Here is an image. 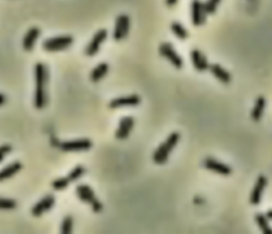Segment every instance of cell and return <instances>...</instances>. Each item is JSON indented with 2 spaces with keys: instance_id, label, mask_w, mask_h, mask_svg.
Segmentation results:
<instances>
[{
  "instance_id": "obj_1",
  "label": "cell",
  "mask_w": 272,
  "mask_h": 234,
  "mask_svg": "<svg viewBox=\"0 0 272 234\" xmlns=\"http://www.w3.org/2000/svg\"><path fill=\"white\" fill-rule=\"evenodd\" d=\"M48 79V70L43 63H37L35 65V97L34 106L37 110L45 108L47 96L45 85Z\"/></svg>"
},
{
  "instance_id": "obj_2",
  "label": "cell",
  "mask_w": 272,
  "mask_h": 234,
  "mask_svg": "<svg viewBox=\"0 0 272 234\" xmlns=\"http://www.w3.org/2000/svg\"><path fill=\"white\" fill-rule=\"evenodd\" d=\"M181 135L178 132H172L167 140L158 146V148L153 153V162L157 165L165 164L168 158H169L170 152L173 150V148L177 146V144L180 141Z\"/></svg>"
},
{
  "instance_id": "obj_3",
  "label": "cell",
  "mask_w": 272,
  "mask_h": 234,
  "mask_svg": "<svg viewBox=\"0 0 272 234\" xmlns=\"http://www.w3.org/2000/svg\"><path fill=\"white\" fill-rule=\"evenodd\" d=\"M77 195L79 197V199L83 201L85 204H89L92 206L93 211L95 213H99L103 210V205L101 204V201L96 197L95 193L93 191V189L89 185L85 184H80L76 189Z\"/></svg>"
},
{
  "instance_id": "obj_4",
  "label": "cell",
  "mask_w": 272,
  "mask_h": 234,
  "mask_svg": "<svg viewBox=\"0 0 272 234\" xmlns=\"http://www.w3.org/2000/svg\"><path fill=\"white\" fill-rule=\"evenodd\" d=\"M74 37L70 35H62L57 37H51L45 39L43 42V49L48 52H55L67 49L69 46L73 45Z\"/></svg>"
},
{
  "instance_id": "obj_5",
  "label": "cell",
  "mask_w": 272,
  "mask_h": 234,
  "mask_svg": "<svg viewBox=\"0 0 272 234\" xmlns=\"http://www.w3.org/2000/svg\"><path fill=\"white\" fill-rule=\"evenodd\" d=\"M159 54L164 56L165 59L169 61L175 68H182L183 67V60L179 53L174 50V48L170 43H163L158 48Z\"/></svg>"
},
{
  "instance_id": "obj_6",
  "label": "cell",
  "mask_w": 272,
  "mask_h": 234,
  "mask_svg": "<svg viewBox=\"0 0 272 234\" xmlns=\"http://www.w3.org/2000/svg\"><path fill=\"white\" fill-rule=\"evenodd\" d=\"M129 29H130V18L129 16L126 14L119 15L116 23H115V28L113 32V37L115 41H122V39L126 38L128 33H129Z\"/></svg>"
},
{
  "instance_id": "obj_7",
  "label": "cell",
  "mask_w": 272,
  "mask_h": 234,
  "mask_svg": "<svg viewBox=\"0 0 272 234\" xmlns=\"http://www.w3.org/2000/svg\"><path fill=\"white\" fill-rule=\"evenodd\" d=\"M59 147L62 151H66V152L86 151V150H90L93 147V143L89 139H81V140L61 143L59 145Z\"/></svg>"
},
{
  "instance_id": "obj_8",
  "label": "cell",
  "mask_w": 272,
  "mask_h": 234,
  "mask_svg": "<svg viewBox=\"0 0 272 234\" xmlns=\"http://www.w3.org/2000/svg\"><path fill=\"white\" fill-rule=\"evenodd\" d=\"M206 12L204 9V3L200 0L191 1V22L196 27L203 25L206 19Z\"/></svg>"
},
{
  "instance_id": "obj_9",
  "label": "cell",
  "mask_w": 272,
  "mask_h": 234,
  "mask_svg": "<svg viewBox=\"0 0 272 234\" xmlns=\"http://www.w3.org/2000/svg\"><path fill=\"white\" fill-rule=\"evenodd\" d=\"M108 37V31L106 29H100L98 32H96L92 42L86 46L85 53L89 56H94L100 50L101 44L106 41Z\"/></svg>"
},
{
  "instance_id": "obj_10",
  "label": "cell",
  "mask_w": 272,
  "mask_h": 234,
  "mask_svg": "<svg viewBox=\"0 0 272 234\" xmlns=\"http://www.w3.org/2000/svg\"><path fill=\"white\" fill-rule=\"evenodd\" d=\"M141 99L138 95H130L126 97H118L112 100L109 104L111 109H119L124 107H136L140 103Z\"/></svg>"
},
{
  "instance_id": "obj_11",
  "label": "cell",
  "mask_w": 272,
  "mask_h": 234,
  "mask_svg": "<svg viewBox=\"0 0 272 234\" xmlns=\"http://www.w3.org/2000/svg\"><path fill=\"white\" fill-rule=\"evenodd\" d=\"M135 120L131 116H126L123 117L119 122V127L116 130L115 136L118 140H126L129 138V135L132 131V129L134 127Z\"/></svg>"
},
{
  "instance_id": "obj_12",
  "label": "cell",
  "mask_w": 272,
  "mask_h": 234,
  "mask_svg": "<svg viewBox=\"0 0 272 234\" xmlns=\"http://www.w3.org/2000/svg\"><path fill=\"white\" fill-rule=\"evenodd\" d=\"M55 204V199L52 195H47L45 196L41 201H38L37 204H35L31 210V213L35 217L42 216L45 212L49 211V210L54 206Z\"/></svg>"
},
{
  "instance_id": "obj_13",
  "label": "cell",
  "mask_w": 272,
  "mask_h": 234,
  "mask_svg": "<svg viewBox=\"0 0 272 234\" xmlns=\"http://www.w3.org/2000/svg\"><path fill=\"white\" fill-rule=\"evenodd\" d=\"M267 183H268V180H267L266 177L264 175H261L258 178L257 182H255L253 191L251 193V197H250L251 205H253V206L260 205L263 192H264V190H265Z\"/></svg>"
},
{
  "instance_id": "obj_14",
  "label": "cell",
  "mask_w": 272,
  "mask_h": 234,
  "mask_svg": "<svg viewBox=\"0 0 272 234\" xmlns=\"http://www.w3.org/2000/svg\"><path fill=\"white\" fill-rule=\"evenodd\" d=\"M203 165L206 169H209V171L215 172V173H217L222 176H229L232 174V168L229 165H227L225 163H221V162H219V161L212 159V158L206 159L204 161Z\"/></svg>"
},
{
  "instance_id": "obj_15",
  "label": "cell",
  "mask_w": 272,
  "mask_h": 234,
  "mask_svg": "<svg viewBox=\"0 0 272 234\" xmlns=\"http://www.w3.org/2000/svg\"><path fill=\"white\" fill-rule=\"evenodd\" d=\"M41 35V29L37 27H32L28 30L25 37L22 41V48L26 51H32L34 48V45L37 41V38Z\"/></svg>"
},
{
  "instance_id": "obj_16",
  "label": "cell",
  "mask_w": 272,
  "mask_h": 234,
  "mask_svg": "<svg viewBox=\"0 0 272 234\" xmlns=\"http://www.w3.org/2000/svg\"><path fill=\"white\" fill-rule=\"evenodd\" d=\"M190 59H191V62H193L194 67L198 71H205L206 69L210 68V64L209 62H207L206 56L198 49L191 50Z\"/></svg>"
},
{
  "instance_id": "obj_17",
  "label": "cell",
  "mask_w": 272,
  "mask_h": 234,
  "mask_svg": "<svg viewBox=\"0 0 272 234\" xmlns=\"http://www.w3.org/2000/svg\"><path fill=\"white\" fill-rule=\"evenodd\" d=\"M210 71L212 74L217 78L220 82L222 83H230L232 80V76L230 72L223 68L222 66H220L219 64H213V65H210Z\"/></svg>"
},
{
  "instance_id": "obj_18",
  "label": "cell",
  "mask_w": 272,
  "mask_h": 234,
  "mask_svg": "<svg viewBox=\"0 0 272 234\" xmlns=\"http://www.w3.org/2000/svg\"><path fill=\"white\" fill-rule=\"evenodd\" d=\"M266 108V98L264 96H260L259 98L255 101L254 108L251 112V118L253 122L258 123L261 120L263 114H264V110Z\"/></svg>"
},
{
  "instance_id": "obj_19",
  "label": "cell",
  "mask_w": 272,
  "mask_h": 234,
  "mask_svg": "<svg viewBox=\"0 0 272 234\" xmlns=\"http://www.w3.org/2000/svg\"><path fill=\"white\" fill-rule=\"evenodd\" d=\"M22 165L19 162H13L10 165H7L6 167L2 168L1 171H0V182L4 181L6 179L11 178L14 175L17 174L20 169H21Z\"/></svg>"
},
{
  "instance_id": "obj_20",
  "label": "cell",
  "mask_w": 272,
  "mask_h": 234,
  "mask_svg": "<svg viewBox=\"0 0 272 234\" xmlns=\"http://www.w3.org/2000/svg\"><path fill=\"white\" fill-rule=\"evenodd\" d=\"M108 71H109V64L102 62L92 70L91 80L93 82H98L108 74Z\"/></svg>"
},
{
  "instance_id": "obj_21",
  "label": "cell",
  "mask_w": 272,
  "mask_h": 234,
  "mask_svg": "<svg viewBox=\"0 0 272 234\" xmlns=\"http://www.w3.org/2000/svg\"><path fill=\"white\" fill-rule=\"evenodd\" d=\"M255 221H257V224L264 234H272V228L269 226L268 217L266 215L259 213L255 215Z\"/></svg>"
},
{
  "instance_id": "obj_22",
  "label": "cell",
  "mask_w": 272,
  "mask_h": 234,
  "mask_svg": "<svg viewBox=\"0 0 272 234\" xmlns=\"http://www.w3.org/2000/svg\"><path fill=\"white\" fill-rule=\"evenodd\" d=\"M171 31H172V33L179 39H186L188 37L187 30L184 28L181 23H179L177 21L171 23Z\"/></svg>"
},
{
  "instance_id": "obj_23",
  "label": "cell",
  "mask_w": 272,
  "mask_h": 234,
  "mask_svg": "<svg viewBox=\"0 0 272 234\" xmlns=\"http://www.w3.org/2000/svg\"><path fill=\"white\" fill-rule=\"evenodd\" d=\"M74 228V219L73 216H66L65 219L63 220L61 225V232L64 234H69L73 231Z\"/></svg>"
},
{
  "instance_id": "obj_24",
  "label": "cell",
  "mask_w": 272,
  "mask_h": 234,
  "mask_svg": "<svg viewBox=\"0 0 272 234\" xmlns=\"http://www.w3.org/2000/svg\"><path fill=\"white\" fill-rule=\"evenodd\" d=\"M85 172H86V169H85L84 166H82V165H78V166H76V167L73 169V171H71V172L69 173L68 178H69L70 181H76V180H78L79 178H81V177L85 174Z\"/></svg>"
},
{
  "instance_id": "obj_25",
  "label": "cell",
  "mask_w": 272,
  "mask_h": 234,
  "mask_svg": "<svg viewBox=\"0 0 272 234\" xmlns=\"http://www.w3.org/2000/svg\"><path fill=\"white\" fill-rule=\"evenodd\" d=\"M70 182L71 181L69 180L68 177H65V178H59L57 180H54L51 185L55 191H62V190H65Z\"/></svg>"
},
{
  "instance_id": "obj_26",
  "label": "cell",
  "mask_w": 272,
  "mask_h": 234,
  "mask_svg": "<svg viewBox=\"0 0 272 234\" xmlns=\"http://www.w3.org/2000/svg\"><path fill=\"white\" fill-rule=\"evenodd\" d=\"M16 208H17L16 200L0 197V210H14Z\"/></svg>"
},
{
  "instance_id": "obj_27",
  "label": "cell",
  "mask_w": 272,
  "mask_h": 234,
  "mask_svg": "<svg viewBox=\"0 0 272 234\" xmlns=\"http://www.w3.org/2000/svg\"><path fill=\"white\" fill-rule=\"evenodd\" d=\"M220 1L221 0H207V1L204 3V9L206 14H214L216 10H217Z\"/></svg>"
},
{
  "instance_id": "obj_28",
  "label": "cell",
  "mask_w": 272,
  "mask_h": 234,
  "mask_svg": "<svg viewBox=\"0 0 272 234\" xmlns=\"http://www.w3.org/2000/svg\"><path fill=\"white\" fill-rule=\"evenodd\" d=\"M11 151H12V147L10 146V145L4 144V145H1V146H0V163H1L2 161L4 160L7 153H10Z\"/></svg>"
},
{
  "instance_id": "obj_29",
  "label": "cell",
  "mask_w": 272,
  "mask_h": 234,
  "mask_svg": "<svg viewBox=\"0 0 272 234\" xmlns=\"http://www.w3.org/2000/svg\"><path fill=\"white\" fill-rule=\"evenodd\" d=\"M177 2H178V0H166V4L168 6H173Z\"/></svg>"
},
{
  "instance_id": "obj_30",
  "label": "cell",
  "mask_w": 272,
  "mask_h": 234,
  "mask_svg": "<svg viewBox=\"0 0 272 234\" xmlns=\"http://www.w3.org/2000/svg\"><path fill=\"white\" fill-rule=\"evenodd\" d=\"M6 102V97L3 94H0V106H2Z\"/></svg>"
},
{
  "instance_id": "obj_31",
  "label": "cell",
  "mask_w": 272,
  "mask_h": 234,
  "mask_svg": "<svg viewBox=\"0 0 272 234\" xmlns=\"http://www.w3.org/2000/svg\"><path fill=\"white\" fill-rule=\"evenodd\" d=\"M266 216L268 217V220H272V210H269V211L266 213Z\"/></svg>"
}]
</instances>
